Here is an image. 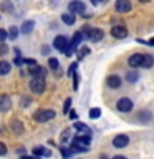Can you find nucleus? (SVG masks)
Masks as SVG:
<instances>
[{
    "label": "nucleus",
    "mask_w": 154,
    "mask_h": 159,
    "mask_svg": "<svg viewBox=\"0 0 154 159\" xmlns=\"http://www.w3.org/2000/svg\"><path fill=\"white\" fill-rule=\"evenodd\" d=\"M89 134H83V136H78V138H75L73 139V143H71V148H73V151H78V152H86L88 151V144H89Z\"/></svg>",
    "instance_id": "obj_1"
},
{
    "label": "nucleus",
    "mask_w": 154,
    "mask_h": 159,
    "mask_svg": "<svg viewBox=\"0 0 154 159\" xmlns=\"http://www.w3.org/2000/svg\"><path fill=\"white\" fill-rule=\"evenodd\" d=\"M45 88H47L45 76H33V80L30 81V89H32V93H35V94L45 93Z\"/></svg>",
    "instance_id": "obj_2"
},
{
    "label": "nucleus",
    "mask_w": 154,
    "mask_h": 159,
    "mask_svg": "<svg viewBox=\"0 0 154 159\" xmlns=\"http://www.w3.org/2000/svg\"><path fill=\"white\" fill-rule=\"evenodd\" d=\"M55 116H57V113L53 111V109H40V111L35 113V121H38V123H47L50 121V119H53Z\"/></svg>",
    "instance_id": "obj_3"
},
{
    "label": "nucleus",
    "mask_w": 154,
    "mask_h": 159,
    "mask_svg": "<svg viewBox=\"0 0 154 159\" xmlns=\"http://www.w3.org/2000/svg\"><path fill=\"white\" fill-rule=\"evenodd\" d=\"M70 45L71 43H70V40L65 37V35H58V37H55V40H53V47L57 50H60V52H65Z\"/></svg>",
    "instance_id": "obj_4"
},
{
    "label": "nucleus",
    "mask_w": 154,
    "mask_h": 159,
    "mask_svg": "<svg viewBox=\"0 0 154 159\" xmlns=\"http://www.w3.org/2000/svg\"><path fill=\"white\" fill-rule=\"evenodd\" d=\"M86 33H88V38L91 40V42L94 43H98V42H101L103 37H104V32L103 30H99V28H86Z\"/></svg>",
    "instance_id": "obj_5"
},
{
    "label": "nucleus",
    "mask_w": 154,
    "mask_h": 159,
    "mask_svg": "<svg viewBox=\"0 0 154 159\" xmlns=\"http://www.w3.org/2000/svg\"><path fill=\"white\" fill-rule=\"evenodd\" d=\"M133 101L129 98H121V99H118V103H116V108L119 109V111H123V113H128V111H131L133 109Z\"/></svg>",
    "instance_id": "obj_6"
},
{
    "label": "nucleus",
    "mask_w": 154,
    "mask_h": 159,
    "mask_svg": "<svg viewBox=\"0 0 154 159\" xmlns=\"http://www.w3.org/2000/svg\"><path fill=\"white\" fill-rule=\"evenodd\" d=\"M128 144H129V138L126 136V134H118V136H114V138H113V146H114V148H118V149L126 148Z\"/></svg>",
    "instance_id": "obj_7"
},
{
    "label": "nucleus",
    "mask_w": 154,
    "mask_h": 159,
    "mask_svg": "<svg viewBox=\"0 0 154 159\" xmlns=\"http://www.w3.org/2000/svg\"><path fill=\"white\" fill-rule=\"evenodd\" d=\"M143 60H144V55L134 53V55L129 57L128 63H129V66H131V68H138V66H143Z\"/></svg>",
    "instance_id": "obj_8"
},
{
    "label": "nucleus",
    "mask_w": 154,
    "mask_h": 159,
    "mask_svg": "<svg viewBox=\"0 0 154 159\" xmlns=\"http://www.w3.org/2000/svg\"><path fill=\"white\" fill-rule=\"evenodd\" d=\"M68 10L73 13H81V12H84V3L81 0H73V2L68 3Z\"/></svg>",
    "instance_id": "obj_9"
},
{
    "label": "nucleus",
    "mask_w": 154,
    "mask_h": 159,
    "mask_svg": "<svg viewBox=\"0 0 154 159\" xmlns=\"http://www.w3.org/2000/svg\"><path fill=\"white\" fill-rule=\"evenodd\" d=\"M111 35L114 38H126L128 30H126V27H123V25H114L111 28Z\"/></svg>",
    "instance_id": "obj_10"
},
{
    "label": "nucleus",
    "mask_w": 154,
    "mask_h": 159,
    "mask_svg": "<svg viewBox=\"0 0 154 159\" xmlns=\"http://www.w3.org/2000/svg\"><path fill=\"white\" fill-rule=\"evenodd\" d=\"M116 10L119 13H128L131 10V2L129 0H118L116 2Z\"/></svg>",
    "instance_id": "obj_11"
},
{
    "label": "nucleus",
    "mask_w": 154,
    "mask_h": 159,
    "mask_svg": "<svg viewBox=\"0 0 154 159\" xmlns=\"http://www.w3.org/2000/svg\"><path fill=\"white\" fill-rule=\"evenodd\" d=\"M106 84L109 88H113V89H116L121 86V78L118 76V75H111V76H108L106 78Z\"/></svg>",
    "instance_id": "obj_12"
},
{
    "label": "nucleus",
    "mask_w": 154,
    "mask_h": 159,
    "mask_svg": "<svg viewBox=\"0 0 154 159\" xmlns=\"http://www.w3.org/2000/svg\"><path fill=\"white\" fill-rule=\"evenodd\" d=\"M28 71H30V75H32V76H45V75H47V71H45V70L40 66V65H32V66L28 68Z\"/></svg>",
    "instance_id": "obj_13"
},
{
    "label": "nucleus",
    "mask_w": 154,
    "mask_h": 159,
    "mask_svg": "<svg viewBox=\"0 0 154 159\" xmlns=\"http://www.w3.org/2000/svg\"><path fill=\"white\" fill-rule=\"evenodd\" d=\"M10 129L15 133V134H22L23 133V124L18 121V119H12L10 121Z\"/></svg>",
    "instance_id": "obj_14"
},
{
    "label": "nucleus",
    "mask_w": 154,
    "mask_h": 159,
    "mask_svg": "<svg viewBox=\"0 0 154 159\" xmlns=\"http://www.w3.org/2000/svg\"><path fill=\"white\" fill-rule=\"evenodd\" d=\"M33 27H35V22H33V20H28V22H25V23L22 25L20 32H22L23 35H28V33L33 32Z\"/></svg>",
    "instance_id": "obj_15"
},
{
    "label": "nucleus",
    "mask_w": 154,
    "mask_h": 159,
    "mask_svg": "<svg viewBox=\"0 0 154 159\" xmlns=\"http://www.w3.org/2000/svg\"><path fill=\"white\" fill-rule=\"evenodd\" d=\"M48 66L52 68V71H55L57 75H61V70H60V63L57 58H50L48 60Z\"/></svg>",
    "instance_id": "obj_16"
},
{
    "label": "nucleus",
    "mask_w": 154,
    "mask_h": 159,
    "mask_svg": "<svg viewBox=\"0 0 154 159\" xmlns=\"http://www.w3.org/2000/svg\"><path fill=\"white\" fill-rule=\"evenodd\" d=\"M73 128L76 129V131H79L81 134H91V129H89L86 124H83V123H78V121H76V123L73 124Z\"/></svg>",
    "instance_id": "obj_17"
},
{
    "label": "nucleus",
    "mask_w": 154,
    "mask_h": 159,
    "mask_svg": "<svg viewBox=\"0 0 154 159\" xmlns=\"http://www.w3.org/2000/svg\"><path fill=\"white\" fill-rule=\"evenodd\" d=\"M61 20H63V23H66V25H73L75 23V13L73 12H70V13H63L61 15Z\"/></svg>",
    "instance_id": "obj_18"
},
{
    "label": "nucleus",
    "mask_w": 154,
    "mask_h": 159,
    "mask_svg": "<svg viewBox=\"0 0 154 159\" xmlns=\"http://www.w3.org/2000/svg\"><path fill=\"white\" fill-rule=\"evenodd\" d=\"M0 109H2V111H7V109L10 108V98L7 96V94H2V99H0Z\"/></svg>",
    "instance_id": "obj_19"
},
{
    "label": "nucleus",
    "mask_w": 154,
    "mask_h": 159,
    "mask_svg": "<svg viewBox=\"0 0 154 159\" xmlns=\"http://www.w3.org/2000/svg\"><path fill=\"white\" fill-rule=\"evenodd\" d=\"M32 154L33 156H50V151H47V149H43L42 146H40V148H33Z\"/></svg>",
    "instance_id": "obj_20"
},
{
    "label": "nucleus",
    "mask_w": 154,
    "mask_h": 159,
    "mask_svg": "<svg viewBox=\"0 0 154 159\" xmlns=\"http://www.w3.org/2000/svg\"><path fill=\"white\" fill-rule=\"evenodd\" d=\"M154 65V58L151 57V55H144V60H143V66L144 68H151Z\"/></svg>",
    "instance_id": "obj_21"
},
{
    "label": "nucleus",
    "mask_w": 154,
    "mask_h": 159,
    "mask_svg": "<svg viewBox=\"0 0 154 159\" xmlns=\"http://www.w3.org/2000/svg\"><path fill=\"white\" fill-rule=\"evenodd\" d=\"M81 42H83V33H81V32H76V33H75V37H73V42H71V45H73L75 48H76L78 45L81 43Z\"/></svg>",
    "instance_id": "obj_22"
},
{
    "label": "nucleus",
    "mask_w": 154,
    "mask_h": 159,
    "mask_svg": "<svg viewBox=\"0 0 154 159\" xmlns=\"http://www.w3.org/2000/svg\"><path fill=\"white\" fill-rule=\"evenodd\" d=\"M138 78H139V73L138 71H128V75H126V80H128L129 83H136Z\"/></svg>",
    "instance_id": "obj_23"
},
{
    "label": "nucleus",
    "mask_w": 154,
    "mask_h": 159,
    "mask_svg": "<svg viewBox=\"0 0 154 159\" xmlns=\"http://www.w3.org/2000/svg\"><path fill=\"white\" fill-rule=\"evenodd\" d=\"M8 71H10V63L8 61H2V63H0V75L5 76Z\"/></svg>",
    "instance_id": "obj_24"
},
{
    "label": "nucleus",
    "mask_w": 154,
    "mask_h": 159,
    "mask_svg": "<svg viewBox=\"0 0 154 159\" xmlns=\"http://www.w3.org/2000/svg\"><path fill=\"white\" fill-rule=\"evenodd\" d=\"M99 116H101V109L99 108H91L89 109V118L91 119H98Z\"/></svg>",
    "instance_id": "obj_25"
},
{
    "label": "nucleus",
    "mask_w": 154,
    "mask_h": 159,
    "mask_svg": "<svg viewBox=\"0 0 154 159\" xmlns=\"http://www.w3.org/2000/svg\"><path fill=\"white\" fill-rule=\"evenodd\" d=\"M138 119H141V121H149V119H151V113L149 111H141L138 114Z\"/></svg>",
    "instance_id": "obj_26"
},
{
    "label": "nucleus",
    "mask_w": 154,
    "mask_h": 159,
    "mask_svg": "<svg viewBox=\"0 0 154 159\" xmlns=\"http://www.w3.org/2000/svg\"><path fill=\"white\" fill-rule=\"evenodd\" d=\"M88 55H89V48L88 47H81V48H79V52H78L79 60H83L84 57H88Z\"/></svg>",
    "instance_id": "obj_27"
},
{
    "label": "nucleus",
    "mask_w": 154,
    "mask_h": 159,
    "mask_svg": "<svg viewBox=\"0 0 154 159\" xmlns=\"http://www.w3.org/2000/svg\"><path fill=\"white\" fill-rule=\"evenodd\" d=\"M61 156H63V157H71V156H73V148H71V149L61 148Z\"/></svg>",
    "instance_id": "obj_28"
},
{
    "label": "nucleus",
    "mask_w": 154,
    "mask_h": 159,
    "mask_svg": "<svg viewBox=\"0 0 154 159\" xmlns=\"http://www.w3.org/2000/svg\"><path fill=\"white\" fill-rule=\"evenodd\" d=\"M8 35H10V40H15V38H17V37H18V30H17V27H10Z\"/></svg>",
    "instance_id": "obj_29"
},
{
    "label": "nucleus",
    "mask_w": 154,
    "mask_h": 159,
    "mask_svg": "<svg viewBox=\"0 0 154 159\" xmlns=\"http://www.w3.org/2000/svg\"><path fill=\"white\" fill-rule=\"evenodd\" d=\"M70 108H71V98H66V101H65V104H63V113L66 114L70 111Z\"/></svg>",
    "instance_id": "obj_30"
},
{
    "label": "nucleus",
    "mask_w": 154,
    "mask_h": 159,
    "mask_svg": "<svg viewBox=\"0 0 154 159\" xmlns=\"http://www.w3.org/2000/svg\"><path fill=\"white\" fill-rule=\"evenodd\" d=\"M30 103H32V99H30V98H22V99H20V106H23V108H27Z\"/></svg>",
    "instance_id": "obj_31"
},
{
    "label": "nucleus",
    "mask_w": 154,
    "mask_h": 159,
    "mask_svg": "<svg viewBox=\"0 0 154 159\" xmlns=\"http://www.w3.org/2000/svg\"><path fill=\"white\" fill-rule=\"evenodd\" d=\"M68 138H70V129H65L63 134H61V141H63V143H66V141H68Z\"/></svg>",
    "instance_id": "obj_32"
},
{
    "label": "nucleus",
    "mask_w": 154,
    "mask_h": 159,
    "mask_svg": "<svg viewBox=\"0 0 154 159\" xmlns=\"http://www.w3.org/2000/svg\"><path fill=\"white\" fill-rule=\"evenodd\" d=\"M76 66H78V63L70 65V70H68V75H70V76H71V75H75V71H76Z\"/></svg>",
    "instance_id": "obj_33"
},
{
    "label": "nucleus",
    "mask_w": 154,
    "mask_h": 159,
    "mask_svg": "<svg viewBox=\"0 0 154 159\" xmlns=\"http://www.w3.org/2000/svg\"><path fill=\"white\" fill-rule=\"evenodd\" d=\"M7 40V32L5 30H0V42H5Z\"/></svg>",
    "instance_id": "obj_34"
},
{
    "label": "nucleus",
    "mask_w": 154,
    "mask_h": 159,
    "mask_svg": "<svg viewBox=\"0 0 154 159\" xmlns=\"http://www.w3.org/2000/svg\"><path fill=\"white\" fill-rule=\"evenodd\" d=\"M5 152H7V148H5L3 143H0V154H2V156H5Z\"/></svg>",
    "instance_id": "obj_35"
},
{
    "label": "nucleus",
    "mask_w": 154,
    "mask_h": 159,
    "mask_svg": "<svg viewBox=\"0 0 154 159\" xmlns=\"http://www.w3.org/2000/svg\"><path fill=\"white\" fill-rule=\"evenodd\" d=\"M78 81H79V75H75V81H73V88H78Z\"/></svg>",
    "instance_id": "obj_36"
},
{
    "label": "nucleus",
    "mask_w": 154,
    "mask_h": 159,
    "mask_svg": "<svg viewBox=\"0 0 154 159\" xmlns=\"http://www.w3.org/2000/svg\"><path fill=\"white\" fill-rule=\"evenodd\" d=\"M23 63H25V65H35L37 61H35V60H32V58H25V60H23Z\"/></svg>",
    "instance_id": "obj_37"
},
{
    "label": "nucleus",
    "mask_w": 154,
    "mask_h": 159,
    "mask_svg": "<svg viewBox=\"0 0 154 159\" xmlns=\"http://www.w3.org/2000/svg\"><path fill=\"white\" fill-rule=\"evenodd\" d=\"M0 50H2V55L7 53V45H5V42H2V45H0Z\"/></svg>",
    "instance_id": "obj_38"
},
{
    "label": "nucleus",
    "mask_w": 154,
    "mask_h": 159,
    "mask_svg": "<svg viewBox=\"0 0 154 159\" xmlns=\"http://www.w3.org/2000/svg\"><path fill=\"white\" fill-rule=\"evenodd\" d=\"M70 118H71V119H76V113L71 111V113H70Z\"/></svg>",
    "instance_id": "obj_39"
},
{
    "label": "nucleus",
    "mask_w": 154,
    "mask_h": 159,
    "mask_svg": "<svg viewBox=\"0 0 154 159\" xmlns=\"http://www.w3.org/2000/svg\"><path fill=\"white\" fill-rule=\"evenodd\" d=\"M18 154H25V149L23 148H18Z\"/></svg>",
    "instance_id": "obj_40"
},
{
    "label": "nucleus",
    "mask_w": 154,
    "mask_h": 159,
    "mask_svg": "<svg viewBox=\"0 0 154 159\" xmlns=\"http://www.w3.org/2000/svg\"><path fill=\"white\" fill-rule=\"evenodd\" d=\"M147 43H149V45H152V47H154V38H151V40H149Z\"/></svg>",
    "instance_id": "obj_41"
},
{
    "label": "nucleus",
    "mask_w": 154,
    "mask_h": 159,
    "mask_svg": "<svg viewBox=\"0 0 154 159\" xmlns=\"http://www.w3.org/2000/svg\"><path fill=\"white\" fill-rule=\"evenodd\" d=\"M139 2H143V3H144V2H149V0H139Z\"/></svg>",
    "instance_id": "obj_42"
},
{
    "label": "nucleus",
    "mask_w": 154,
    "mask_h": 159,
    "mask_svg": "<svg viewBox=\"0 0 154 159\" xmlns=\"http://www.w3.org/2000/svg\"><path fill=\"white\" fill-rule=\"evenodd\" d=\"M91 2H94V3H96V2H98V0H91Z\"/></svg>",
    "instance_id": "obj_43"
}]
</instances>
